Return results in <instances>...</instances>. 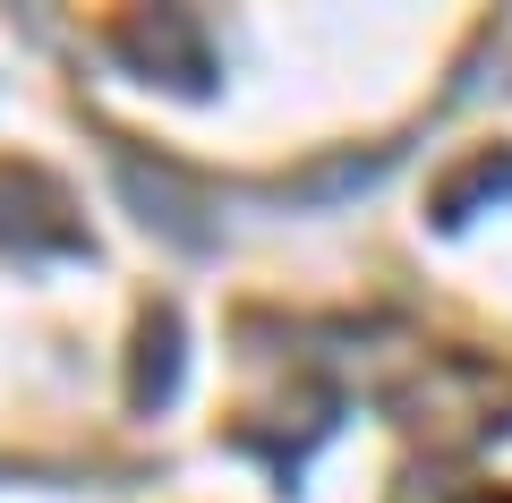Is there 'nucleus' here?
Instances as JSON below:
<instances>
[{
    "label": "nucleus",
    "instance_id": "5",
    "mask_svg": "<svg viewBox=\"0 0 512 503\" xmlns=\"http://www.w3.org/2000/svg\"><path fill=\"white\" fill-rule=\"evenodd\" d=\"M478 503H512V495H478Z\"/></svg>",
    "mask_w": 512,
    "mask_h": 503
},
{
    "label": "nucleus",
    "instance_id": "1",
    "mask_svg": "<svg viewBox=\"0 0 512 503\" xmlns=\"http://www.w3.org/2000/svg\"><path fill=\"white\" fill-rule=\"evenodd\" d=\"M0 248H86L69 188L35 162H0Z\"/></svg>",
    "mask_w": 512,
    "mask_h": 503
},
{
    "label": "nucleus",
    "instance_id": "3",
    "mask_svg": "<svg viewBox=\"0 0 512 503\" xmlns=\"http://www.w3.org/2000/svg\"><path fill=\"white\" fill-rule=\"evenodd\" d=\"M495 197H512V154H478L470 171H453V180L436 188V222H444V231H461L470 205H495Z\"/></svg>",
    "mask_w": 512,
    "mask_h": 503
},
{
    "label": "nucleus",
    "instance_id": "4",
    "mask_svg": "<svg viewBox=\"0 0 512 503\" xmlns=\"http://www.w3.org/2000/svg\"><path fill=\"white\" fill-rule=\"evenodd\" d=\"M171 393H180V324L146 316V333H137V410H163Z\"/></svg>",
    "mask_w": 512,
    "mask_h": 503
},
{
    "label": "nucleus",
    "instance_id": "2",
    "mask_svg": "<svg viewBox=\"0 0 512 503\" xmlns=\"http://www.w3.org/2000/svg\"><path fill=\"white\" fill-rule=\"evenodd\" d=\"M120 52L146 60V69H171V86H180V94L205 86V35H197V18H180V9L128 18V26H120Z\"/></svg>",
    "mask_w": 512,
    "mask_h": 503
}]
</instances>
